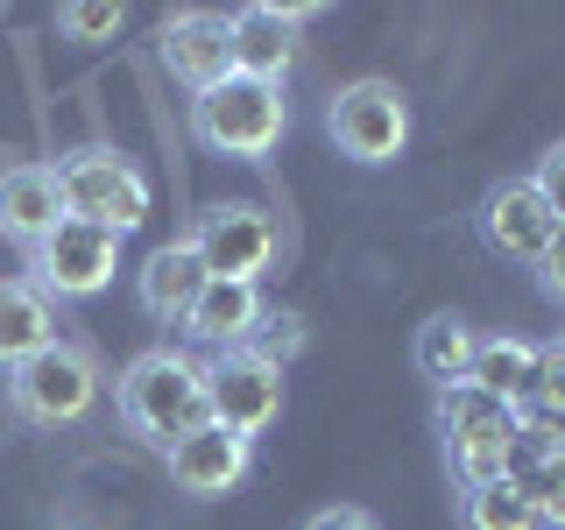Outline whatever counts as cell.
<instances>
[{
    "label": "cell",
    "instance_id": "cell-22",
    "mask_svg": "<svg viewBox=\"0 0 565 530\" xmlns=\"http://www.w3.org/2000/svg\"><path fill=\"white\" fill-rule=\"evenodd\" d=\"M57 29H64V43H114L120 29H128V8L120 0H64L57 8Z\"/></svg>",
    "mask_w": 565,
    "mask_h": 530
},
{
    "label": "cell",
    "instance_id": "cell-5",
    "mask_svg": "<svg viewBox=\"0 0 565 530\" xmlns=\"http://www.w3.org/2000/svg\"><path fill=\"white\" fill-rule=\"evenodd\" d=\"M57 191H64V220L106 226V234L128 241L149 220V177L114 149H78L57 163Z\"/></svg>",
    "mask_w": 565,
    "mask_h": 530
},
{
    "label": "cell",
    "instance_id": "cell-21",
    "mask_svg": "<svg viewBox=\"0 0 565 530\" xmlns=\"http://www.w3.org/2000/svg\"><path fill=\"white\" fill-rule=\"evenodd\" d=\"M459 523H467V530H537V517H530V502L516 495L509 474L459 495Z\"/></svg>",
    "mask_w": 565,
    "mask_h": 530
},
{
    "label": "cell",
    "instance_id": "cell-10",
    "mask_svg": "<svg viewBox=\"0 0 565 530\" xmlns=\"http://www.w3.org/2000/svg\"><path fill=\"white\" fill-rule=\"evenodd\" d=\"M318 8H276V0H247V8L226 14V35H234V71L262 85H282V71L297 64V29L311 22Z\"/></svg>",
    "mask_w": 565,
    "mask_h": 530
},
{
    "label": "cell",
    "instance_id": "cell-16",
    "mask_svg": "<svg viewBox=\"0 0 565 530\" xmlns=\"http://www.w3.org/2000/svg\"><path fill=\"white\" fill-rule=\"evenodd\" d=\"M262 283H220L212 276L205 290H199V305H191V318H184V332L199 347H212V353H226V347H247L255 340V326H262Z\"/></svg>",
    "mask_w": 565,
    "mask_h": 530
},
{
    "label": "cell",
    "instance_id": "cell-6",
    "mask_svg": "<svg viewBox=\"0 0 565 530\" xmlns=\"http://www.w3.org/2000/svg\"><path fill=\"white\" fill-rule=\"evenodd\" d=\"M326 135H332V149H340L347 163H367V170L396 163V156L411 149V99H403L388 78H353L326 106Z\"/></svg>",
    "mask_w": 565,
    "mask_h": 530
},
{
    "label": "cell",
    "instance_id": "cell-1",
    "mask_svg": "<svg viewBox=\"0 0 565 530\" xmlns=\"http://www.w3.org/2000/svg\"><path fill=\"white\" fill-rule=\"evenodd\" d=\"M114 411L135 438H149L156 453H170L177 438H191L199 424H212L205 411V361H191L184 347H149L120 368L114 382Z\"/></svg>",
    "mask_w": 565,
    "mask_h": 530
},
{
    "label": "cell",
    "instance_id": "cell-3",
    "mask_svg": "<svg viewBox=\"0 0 565 530\" xmlns=\"http://www.w3.org/2000/svg\"><path fill=\"white\" fill-rule=\"evenodd\" d=\"M282 128H290V99H282V85L241 78V71L191 99V135H199L212 156H241V163H255V156H269L282 141Z\"/></svg>",
    "mask_w": 565,
    "mask_h": 530
},
{
    "label": "cell",
    "instance_id": "cell-11",
    "mask_svg": "<svg viewBox=\"0 0 565 530\" xmlns=\"http://www.w3.org/2000/svg\"><path fill=\"white\" fill-rule=\"evenodd\" d=\"M481 241L494 247L502 262H530L537 269V255L552 247V234H558V220L544 212V199L530 191V177H502V184H488V199H481Z\"/></svg>",
    "mask_w": 565,
    "mask_h": 530
},
{
    "label": "cell",
    "instance_id": "cell-26",
    "mask_svg": "<svg viewBox=\"0 0 565 530\" xmlns=\"http://www.w3.org/2000/svg\"><path fill=\"white\" fill-rule=\"evenodd\" d=\"M305 530H375V517H367V509H318V517L305 523Z\"/></svg>",
    "mask_w": 565,
    "mask_h": 530
},
{
    "label": "cell",
    "instance_id": "cell-8",
    "mask_svg": "<svg viewBox=\"0 0 565 530\" xmlns=\"http://www.w3.org/2000/svg\"><path fill=\"white\" fill-rule=\"evenodd\" d=\"M120 269V234L106 226H85V220H64L43 247H29V283L50 297V305H71V297H99Z\"/></svg>",
    "mask_w": 565,
    "mask_h": 530
},
{
    "label": "cell",
    "instance_id": "cell-17",
    "mask_svg": "<svg viewBox=\"0 0 565 530\" xmlns=\"http://www.w3.org/2000/svg\"><path fill=\"white\" fill-rule=\"evenodd\" d=\"M50 340H57V305L29 276H0V368L43 353Z\"/></svg>",
    "mask_w": 565,
    "mask_h": 530
},
{
    "label": "cell",
    "instance_id": "cell-14",
    "mask_svg": "<svg viewBox=\"0 0 565 530\" xmlns=\"http://www.w3.org/2000/svg\"><path fill=\"white\" fill-rule=\"evenodd\" d=\"M163 459H170V481H177V488L199 495V502H212V495H226V488L247 481L255 446H247V438H234V432H220V424H199V432L177 438Z\"/></svg>",
    "mask_w": 565,
    "mask_h": 530
},
{
    "label": "cell",
    "instance_id": "cell-7",
    "mask_svg": "<svg viewBox=\"0 0 565 530\" xmlns=\"http://www.w3.org/2000/svg\"><path fill=\"white\" fill-rule=\"evenodd\" d=\"M205 411L220 432H234L255 446L262 432L282 417V368L262 361L255 347H226L205 361Z\"/></svg>",
    "mask_w": 565,
    "mask_h": 530
},
{
    "label": "cell",
    "instance_id": "cell-2",
    "mask_svg": "<svg viewBox=\"0 0 565 530\" xmlns=\"http://www.w3.org/2000/svg\"><path fill=\"white\" fill-rule=\"evenodd\" d=\"M99 389H106L99 353L57 332L43 353L8 368V411L22 424H35V432H71V424H85L99 411Z\"/></svg>",
    "mask_w": 565,
    "mask_h": 530
},
{
    "label": "cell",
    "instance_id": "cell-9",
    "mask_svg": "<svg viewBox=\"0 0 565 530\" xmlns=\"http://www.w3.org/2000/svg\"><path fill=\"white\" fill-rule=\"evenodd\" d=\"M191 241H199V255H205V276H220V283H262L269 262H276V220L247 199L205 205L199 226H191Z\"/></svg>",
    "mask_w": 565,
    "mask_h": 530
},
{
    "label": "cell",
    "instance_id": "cell-15",
    "mask_svg": "<svg viewBox=\"0 0 565 530\" xmlns=\"http://www.w3.org/2000/svg\"><path fill=\"white\" fill-rule=\"evenodd\" d=\"M205 283H212V276H205L199 241H191V234H177V241H163L149 262H141V311H149L156 326H184Z\"/></svg>",
    "mask_w": 565,
    "mask_h": 530
},
{
    "label": "cell",
    "instance_id": "cell-19",
    "mask_svg": "<svg viewBox=\"0 0 565 530\" xmlns=\"http://www.w3.org/2000/svg\"><path fill=\"white\" fill-rule=\"evenodd\" d=\"M509 481H516V495L530 502L537 530H565V446H523L516 438Z\"/></svg>",
    "mask_w": 565,
    "mask_h": 530
},
{
    "label": "cell",
    "instance_id": "cell-4",
    "mask_svg": "<svg viewBox=\"0 0 565 530\" xmlns=\"http://www.w3.org/2000/svg\"><path fill=\"white\" fill-rule=\"evenodd\" d=\"M438 438H446V467L459 474V488H481V481H502L509 474L523 424L488 389L459 382V389H438Z\"/></svg>",
    "mask_w": 565,
    "mask_h": 530
},
{
    "label": "cell",
    "instance_id": "cell-20",
    "mask_svg": "<svg viewBox=\"0 0 565 530\" xmlns=\"http://www.w3.org/2000/svg\"><path fill=\"white\" fill-rule=\"evenodd\" d=\"M411 361H417V375L431 382V389H459V382H467V368H473V326H467V318H452V311L424 318Z\"/></svg>",
    "mask_w": 565,
    "mask_h": 530
},
{
    "label": "cell",
    "instance_id": "cell-13",
    "mask_svg": "<svg viewBox=\"0 0 565 530\" xmlns=\"http://www.w3.org/2000/svg\"><path fill=\"white\" fill-rule=\"evenodd\" d=\"M64 226V191H57V163H8L0 170V241L43 247Z\"/></svg>",
    "mask_w": 565,
    "mask_h": 530
},
{
    "label": "cell",
    "instance_id": "cell-27",
    "mask_svg": "<svg viewBox=\"0 0 565 530\" xmlns=\"http://www.w3.org/2000/svg\"><path fill=\"white\" fill-rule=\"evenodd\" d=\"M558 340H565V332H558Z\"/></svg>",
    "mask_w": 565,
    "mask_h": 530
},
{
    "label": "cell",
    "instance_id": "cell-18",
    "mask_svg": "<svg viewBox=\"0 0 565 530\" xmlns=\"http://www.w3.org/2000/svg\"><path fill=\"white\" fill-rule=\"evenodd\" d=\"M530 375H537V340H516V332H494V340H473V368H467V382H473V389H488L494 403L523 411V396H530Z\"/></svg>",
    "mask_w": 565,
    "mask_h": 530
},
{
    "label": "cell",
    "instance_id": "cell-24",
    "mask_svg": "<svg viewBox=\"0 0 565 530\" xmlns=\"http://www.w3.org/2000/svg\"><path fill=\"white\" fill-rule=\"evenodd\" d=\"M530 191H537L544 212L565 226V141H552V149L537 156V170H530Z\"/></svg>",
    "mask_w": 565,
    "mask_h": 530
},
{
    "label": "cell",
    "instance_id": "cell-23",
    "mask_svg": "<svg viewBox=\"0 0 565 530\" xmlns=\"http://www.w3.org/2000/svg\"><path fill=\"white\" fill-rule=\"evenodd\" d=\"M305 340H311V332H305V318H297V311H262V326H255V340H247V347H255L262 353V361H290V353H305Z\"/></svg>",
    "mask_w": 565,
    "mask_h": 530
},
{
    "label": "cell",
    "instance_id": "cell-25",
    "mask_svg": "<svg viewBox=\"0 0 565 530\" xmlns=\"http://www.w3.org/2000/svg\"><path fill=\"white\" fill-rule=\"evenodd\" d=\"M537 283H544V297H552V305H565V226L552 234V247L537 255Z\"/></svg>",
    "mask_w": 565,
    "mask_h": 530
},
{
    "label": "cell",
    "instance_id": "cell-12",
    "mask_svg": "<svg viewBox=\"0 0 565 530\" xmlns=\"http://www.w3.org/2000/svg\"><path fill=\"white\" fill-rule=\"evenodd\" d=\"M163 64L177 85H191V99L212 93L220 78H234V35H226V14H205V8H184L163 22Z\"/></svg>",
    "mask_w": 565,
    "mask_h": 530
}]
</instances>
